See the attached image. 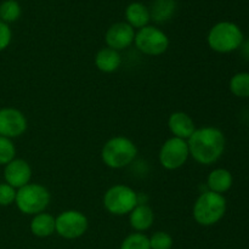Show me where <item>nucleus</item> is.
I'll list each match as a JSON object with an SVG mask.
<instances>
[{
  "instance_id": "nucleus-6",
  "label": "nucleus",
  "mask_w": 249,
  "mask_h": 249,
  "mask_svg": "<svg viewBox=\"0 0 249 249\" xmlns=\"http://www.w3.org/2000/svg\"><path fill=\"white\" fill-rule=\"evenodd\" d=\"M138 204L139 195L126 185H113L104 195V207L112 215H129Z\"/></svg>"
},
{
  "instance_id": "nucleus-25",
  "label": "nucleus",
  "mask_w": 249,
  "mask_h": 249,
  "mask_svg": "<svg viewBox=\"0 0 249 249\" xmlns=\"http://www.w3.org/2000/svg\"><path fill=\"white\" fill-rule=\"evenodd\" d=\"M17 190L7 182H0V206L7 207L15 203Z\"/></svg>"
},
{
  "instance_id": "nucleus-15",
  "label": "nucleus",
  "mask_w": 249,
  "mask_h": 249,
  "mask_svg": "<svg viewBox=\"0 0 249 249\" xmlns=\"http://www.w3.org/2000/svg\"><path fill=\"white\" fill-rule=\"evenodd\" d=\"M233 177L230 170L225 168H215L207 178V187L209 191L224 195L232 187Z\"/></svg>"
},
{
  "instance_id": "nucleus-12",
  "label": "nucleus",
  "mask_w": 249,
  "mask_h": 249,
  "mask_svg": "<svg viewBox=\"0 0 249 249\" xmlns=\"http://www.w3.org/2000/svg\"><path fill=\"white\" fill-rule=\"evenodd\" d=\"M5 182L11 185L16 190L26 186L31 182L32 168L27 160L22 158H15L5 165L4 169Z\"/></svg>"
},
{
  "instance_id": "nucleus-19",
  "label": "nucleus",
  "mask_w": 249,
  "mask_h": 249,
  "mask_svg": "<svg viewBox=\"0 0 249 249\" xmlns=\"http://www.w3.org/2000/svg\"><path fill=\"white\" fill-rule=\"evenodd\" d=\"M148 10H150L151 19L157 23H164L174 16L177 2L175 0H155Z\"/></svg>"
},
{
  "instance_id": "nucleus-21",
  "label": "nucleus",
  "mask_w": 249,
  "mask_h": 249,
  "mask_svg": "<svg viewBox=\"0 0 249 249\" xmlns=\"http://www.w3.org/2000/svg\"><path fill=\"white\" fill-rule=\"evenodd\" d=\"M21 14V6L16 0H5L0 4V21L5 22V23L17 21Z\"/></svg>"
},
{
  "instance_id": "nucleus-24",
  "label": "nucleus",
  "mask_w": 249,
  "mask_h": 249,
  "mask_svg": "<svg viewBox=\"0 0 249 249\" xmlns=\"http://www.w3.org/2000/svg\"><path fill=\"white\" fill-rule=\"evenodd\" d=\"M150 238L151 249H172L173 237L165 231H157Z\"/></svg>"
},
{
  "instance_id": "nucleus-5",
  "label": "nucleus",
  "mask_w": 249,
  "mask_h": 249,
  "mask_svg": "<svg viewBox=\"0 0 249 249\" xmlns=\"http://www.w3.org/2000/svg\"><path fill=\"white\" fill-rule=\"evenodd\" d=\"M50 201L51 194L44 185L29 182L17 190L15 203L22 214L33 216L45 212Z\"/></svg>"
},
{
  "instance_id": "nucleus-14",
  "label": "nucleus",
  "mask_w": 249,
  "mask_h": 249,
  "mask_svg": "<svg viewBox=\"0 0 249 249\" xmlns=\"http://www.w3.org/2000/svg\"><path fill=\"white\" fill-rule=\"evenodd\" d=\"M155 213L153 209L146 203H139L129 213V224L136 232H143L153 225Z\"/></svg>"
},
{
  "instance_id": "nucleus-10",
  "label": "nucleus",
  "mask_w": 249,
  "mask_h": 249,
  "mask_svg": "<svg viewBox=\"0 0 249 249\" xmlns=\"http://www.w3.org/2000/svg\"><path fill=\"white\" fill-rule=\"evenodd\" d=\"M28 122L19 109L4 107L0 109V136L9 139L19 138L26 133Z\"/></svg>"
},
{
  "instance_id": "nucleus-16",
  "label": "nucleus",
  "mask_w": 249,
  "mask_h": 249,
  "mask_svg": "<svg viewBox=\"0 0 249 249\" xmlns=\"http://www.w3.org/2000/svg\"><path fill=\"white\" fill-rule=\"evenodd\" d=\"M122 56L119 51L113 49L102 48L95 55V66L99 71L104 73H113L121 67Z\"/></svg>"
},
{
  "instance_id": "nucleus-23",
  "label": "nucleus",
  "mask_w": 249,
  "mask_h": 249,
  "mask_svg": "<svg viewBox=\"0 0 249 249\" xmlns=\"http://www.w3.org/2000/svg\"><path fill=\"white\" fill-rule=\"evenodd\" d=\"M16 156V147L11 139L0 136V164L6 165L7 163L15 160Z\"/></svg>"
},
{
  "instance_id": "nucleus-2",
  "label": "nucleus",
  "mask_w": 249,
  "mask_h": 249,
  "mask_svg": "<svg viewBox=\"0 0 249 249\" xmlns=\"http://www.w3.org/2000/svg\"><path fill=\"white\" fill-rule=\"evenodd\" d=\"M226 209L228 202L224 195L207 190L197 197L192 207V216L198 225L213 226L224 218Z\"/></svg>"
},
{
  "instance_id": "nucleus-3",
  "label": "nucleus",
  "mask_w": 249,
  "mask_h": 249,
  "mask_svg": "<svg viewBox=\"0 0 249 249\" xmlns=\"http://www.w3.org/2000/svg\"><path fill=\"white\" fill-rule=\"evenodd\" d=\"M138 147L126 136H113L106 141L101 150V160L111 169H123L135 160Z\"/></svg>"
},
{
  "instance_id": "nucleus-17",
  "label": "nucleus",
  "mask_w": 249,
  "mask_h": 249,
  "mask_svg": "<svg viewBox=\"0 0 249 249\" xmlns=\"http://www.w3.org/2000/svg\"><path fill=\"white\" fill-rule=\"evenodd\" d=\"M29 228H31L32 233L36 237H49L56 232V218L51 214L43 212V213L33 215Z\"/></svg>"
},
{
  "instance_id": "nucleus-26",
  "label": "nucleus",
  "mask_w": 249,
  "mask_h": 249,
  "mask_svg": "<svg viewBox=\"0 0 249 249\" xmlns=\"http://www.w3.org/2000/svg\"><path fill=\"white\" fill-rule=\"evenodd\" d=\"M12 39V32L9 24L0 21V53L4 51L10 45Z\"/></svg>"
},
{
  "instance_id": "nucleus-22",
  "label": "nucleus",
  "mask_w": 249,
  "mask_h": 249,
  "mask_svg": "<svg viewBox=\"0 0 249 249\" xmlns=\"http://www.w3.org/2000/svg\"><path fill=\"white\" fill-rule=\"evenodd\" d=\"M121 249H151L150 238L142 232H133L124 238Z\"/></svg>"
},
{
  "instance_id": "nucleus-1",
  "label": "nucleus",
  "mask_w": 249,
  "mask_h": 249,
  "mask_svg": "<svg viewBox=\"0 0 249 249\" xmlns=\"http://www.w3.org/2000/svg\"><path fill=\"white\" fill-rule=\"evenodd\" d=\"M190 156L197 163L211 165L218 162L224 155L226 139L223 131L216 126H202L187 140Z\"/></svg>"
},
{
  "instance_id": "nucleus-8",
  "label": "nucleus",
  "mask_w": 249,
  "mask_h": 249,
  "mask_svg": "<svg viewBox=\"0 0 249 249\" xmlns=\"http://www.w3.org/2000/svg\"><path fill=\"white\" fill-rule=\"evenodd\" d=\"M190 157L189 145L186 140L179 138L168 139L160 148V164L167 170H177L187 162Z\"/></svg>"
},
{
  "instance_id": "nucleus-20",
  "label": "nucleus",
  "mask_w": 249,
  "mask_h": 249,
  "mask_svg": "<svg viewBox=\"0 0 249 249\" xmlns=\"http://www.w3.org/2000/svg\"><path fill=\"white\" fill-rule=\"evenodd\" d=\"M229 88L232 95L240 99L249 97V72H240L232 75L229 83Z\"/></svg>"
},
{
  "instance_id": "nucleus-4",
  "label": "nucleus",
  "mask_w": 249,
  "mask_h": 249,
  "mask_svg": "<svg viewBox=\"0 0 249 249\" xmlns=\"http://www.w3.org/2000/svg\"><path fill=\"white\" fill-rule=\"evenodd\" d=\"M245 41L243 32L236 23L223 21L214 24L207 36V43L218 53H230L242 46Z\"/></svg>"
},
{
  "instance_id": "nucleus-13",
  "label": "nucleus",
  "mask_w": 249,
  "mask_h": 249,
  "mask_svg": "<svg viewBox=\"0 0 249 249\" xmlns=\"http://www.w3.org/2000/svg\"><path fill=\"white\" fill-rule=\"evenodd\" d=\"M168 129L174 138L189 140L190 136L196 130V125L191 117L181 111L174 112L168 118Z\"/></svg>"
},
{
  "instance_id": "nucleus-7",
  "label": "nucleus",
  "mask_w": 249,
  "mask_h": 249,
  "mask_svg": "<svg viewBox=\"0 0 249 249\" xmlns=\"http://www.w3.org/2000/svg\"><path fill=\"white\" fill-rule=\"evenodd\" d=\"M169 38L162 29L150 24L139 29L134 39L136 49L147 56L162 55L169 48Z\"/></svg>"
},
{
  "instance_id": "nucleus-9",
  "label": "nucleus",
  "mask_w": 249,
  "mask_h": 249,
  "mask_svg": "<svg viewBox=\"0 0 249 249\" xmlns=\"http://www.w3.org/2000/svg\"><path fill=\"white\" fill-rule=\"evenodd\" d=\"M89 221L84 213L75 209L65 211L56 216V233L66 240H75L87 232Z\"/></svg>"
},
{
  "instance_id": "nucleus-18",
  "label": "nucleus",
  "mask_w": 249,
  "mask_h": 249,
  "mask_svg": "<svg viewBox=\"0 0 249 249\" xmlns=\"http://www.w3.org/2000/svg\"><path fill=\"white\" fill-rule=\"evenodd\" d=\"M125 18L126 23L130 24L134 29L143 28L148 26V22L151 21L150 10L142 2H131L125 9Z\"/></svg>"
},
{
  "instance_id": "nucleus-11",
  "label": "nucleus",
  "mask_w": 249,
  "mask_h": 249,
  "mask_svg": "<svg viewBox=\"0 0 249 249\" xmlns=\"http://www.w3.org/2000/svg\"><path fill=\"white\" fill-rule=\"evenodd\" d=\"M135 33V29L126 22H117L107 29L105 34V41L108 48L122 51L134 43Z\"/></svg>"
}]
</instances>
